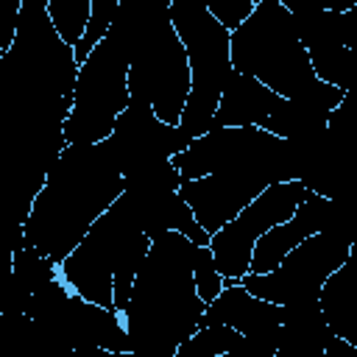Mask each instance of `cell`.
<instances>
[{
    "instance_id": "cell-17",
    "label": "cell",
    "mask_w": 357,
    "mask_h": 357,
    "mask_svg": "<svg viewBox=\"0 0 357 357\" xmlns=\"http://www.w3.org/2000/svg\"><path fill=\"white\" fill-rule=\"evenodd\" d=\"M318 301L329 329L357 346V257L349 254V259L324 282Z\"/></svg>"
},
{
    "instance_id": "cell-7",
    "label": "cell",
    "mask_w": 357,
    "mask_h": 357,
    "mask_svg": "<svg viewBox=\"0 0 357 357\" xmlns=\"http://www.w3.org/2000/svg\"><path fill=\"white\" fill-rule=\"evenodd\" d=\"M128 53L114 36H103L78 64L73 109L64 123L67 142H103L131 100Z\"/></svg>"
},
{
    "instance_id": "cell-28",
    "label": "cell",
    "mask_w": 357,
    "mask_h": 357,
    "mask_svg": "<svg viewBox=\"0 0 357 357\" xmlns=\"http://www.w3.org/2000/svg\"><path fill=\"white\" fill-rule=\"evenodd\" d=\"M170 3L173 0H120V6L134 14H165L170 11Z\"/></svg>"
},
{
    "instance_id": "cell-27",
    "label": "cell",
    "mask_w": 357,
    "mask_h": 357,
    "mask_svg": "<svg viewBox=\"0 0 357 357\" xmlns=\"http://www.w3.org/2000/svg\"><path fill=\"white\" fill-rule=\"evenodd\" d=\"M206 3V8L229 28V31H234L240 22H245V17L254 11V0H204Z\"/></svg>"
},
{
    "instance_id": "cell-18",
    "label": "cell",
    "mask_w": 357,
    "mask_h": 357,
    "mask_svg": "<svg viewBox=\"0 0 357 357\" xmlns=\"http://www.w3.org/2000/svg\"><path fill=\"white\" fill-rule=\"evenodd\" d=\"M335 106L318 98H282L279 109L265 120V131L282 139H301L318 134L329 126V112Z\"/></svg>"
},
{
    "instance_id": "cell-8",
    "label": "cell",
    "mask_w": 357,
    "mask_h": 357,
    "mask_svg": "<svg viewBox=\"0 0 357 357\" xmlns=\"http://www.w3.org/2000/svg\"><path fill=\"white\" fill-rule=\"evenodd\" d=\"M184 181L220 170H259L276 181H290L284 139L259 126H223L195 137L181 153L173 156Z\"/></svg>"
},
{
    "instance_id": "cell-20",
    "label": "cell",
    "mask_w": 357,
    "mask_h": 357,
    "mask_svg": "<svg viewBox=\"0 0 357 357\" xmlns=\"http://www.w3.org/2000/svg\"><path fill=\"white\" fill-rule=\"evenodd\" d=\"M11 276L20 282V287L25 293H36V290L47 287L53 279H59L61 273H59V262H53L39 248L25 243L22 248L11 251Z\"/></svg>"
},
{
    "instance_id": "cell-13",
    "label": "cell",
    "mask_w": 357,
    "mask_h": 357,
    "mask_svg": "<svg viewBox=\"0 0 357 357\" xmlns=\"http://www.w3.org/2000/svg\"><path fill=\"white\" fill-rule=\"evenodd\" d=\"M324 215H326V198L312 192V190H307V195L301 198V204L293 212V218L276 223L273 229H268L257 240L248 273H268V271H273L301 240H307L310 234L324 229Z\"/></svg>"
},
{
    "instance_id": "cell-6",
    "label": "cell",
    "mask_w": 357,
    "mask_h": 357,
    "mask_svg": "<svg viewBox=\"0 0 357 357\" xmlns=\"http://www.w3.org/2000/svg\"><path fill=\"white\" fill-rule=\"evenodd\" d=\"M170 20L187 47L192 70V89L181 114V126L192 137H201L209 131L223 86L234 70L231 31L206 8L204 0H173Z\"/></svg>"
},
{
    "instance_id": "cell-12",
    "label": "cell",
    "mask_w": 357,
    "mask_h": 357,
    "mask_svg": "<svg viewBox=\"0 0 357 357\" xmlns=\"http://www.w3.org/2000/svg\"><path fill=\"white\" fill-rule=\"evenodd\" d=\"M271 178L259 170H220L201 178L181 181V195L195 212L198 223L215 234L223 223L237 218L265 187Z\"/></svg>"
},
{
    "instance_id": "cell-29",
    "label": "cell",
    "mask_w": 357,
    "mask_h": 357,
    "mask_svg": "<svg viewBox=\"0 0 357 357\" xmlns=\"http://www.w3.org/2000/svg\"><path fill=\"white\" fill-rule=\"evenodd\" d=\"M343 45L357 50V6L343 11Z\"/></svg>"
},
{
    "instance_id": "cell-9",
    "label": "cell",
    "mask_w": 357,
    "mask_h": 357,
    "mask_svg": "<svg viewBox=\"0 0 357 357\" xmlns=\"http://www.w3.org/2000/svg\"><path fill=\"white\" fill-rule=\"evenodd\" d=\"M351 245L329 231H315L301 240L273 271L245 273L240 282L259 298L276 304H296L321 296L324 282L349 259Z\"/></svg>"
},
{
    "instance_id": "cell-5",
    "label": "cell",
    "mask_w": 357,
    "mask_h": 357,
    "mask_svg": "<svg viewBox=\"0 0 357 357\" xmlns=\"http://www.w3.org/2000/svg\"><path fill=\"white\" fill-rule=\"evenodd\" d=\"M109 36H114L128 53L131 98L148 100L159 120L181 126V114L192 89V70L187 47L173 28L170 11L134 14L120 6Z\"/></svg>"
},
{
    "instance_id": "cell-1",
    "label": "cell",
    "mask_w": 357,
    "mask_h": 357,
    "mask_svg": "<svg viewBox=\"0 0 357 357\" xmlns=\"http://www.w3.org/2000/svg\"><path fill=\"white\" fill-rule=\"evenodd\" d=\"M123 192L126 178L106 142H67L33 198L25 240L61 262Z\"/></svg>"
},
{
    "instance_id": "cell-2",
    "label": "cell",
    "mask_w": 357,
    "mask_h": 357,
    "mask_svg": "<svg viewBox=\"0 0 357 357\" xmlns=\"http://www.w3.org/2000/svg\"><path fill=\"white\" fill-rule=\"evenodd\" d=\"M195 254L198 243L184 231H162L151 240L123 310L134 357H176L178 346L198 332L206 301L195 287Z\"/></svg>"
},
{
    "instance_id": "cell-3",
    "label": "cell",
    "mask_w": 357,
    "mask_h": 357,
    "mask_svg": "<svg viewBox=\"0 0 357 357\" xmlns=\"http://www.w3.org/2000/svg\"><path fill=\"white\" fill-rule=\"evenodd\" d=\"M151 240L153 237L142 229L123 192L59 262V273L78 296L123 312L131 301L134 279L151 251Z\"/></svg>"
},
{
    "instance_id": "cell-11",
    "label": "cell",
    "mask_w": 357,
    "mask_h": 357,
    "mask_svg": "<svg viewBox=\"0 0 357 357\" xmlns=\"http://www.w3.org/2000/svg\"><path fill=\"white\" fill-rule=\"evenodd\" d=\"M192 139L195 137L184 126H170L159 120L148 100L131 98L126 112L117 117L114 131L103 142L112 151L123 178L128 181L173 159Z\"/></svg>"
},
{
    "instance_id": "cell-26",
    "label": "cell",
    "mask_w": 357,
    "mask_h": 357,
    "mask_svg": "<svg viewBox=\"0 0 357 357\" xmlns=\"http://www.w3.org/2000/svg\"><path fill=\"white\" fill-rule=\"evenodd\" d=\"M192 273H195L198 296H201L206 304H209V301H215V298L220 296V290H223L226 279H223V273L218 271V265H215V254H212V248H209V245H198Z\"/></svg>"
},
{
    "instance_id": "cell-30",
    "label": "cell",
    "mask_w": 357,
    "mask_h": 357,
    "mask_svg": "<svg viewBox=\"0 0 357 357\" xmlns=\"http://www.w3.org/2000/svg\"><path fill=\"white\" fill-rule=\"evenodd\" d=\"M357 6V0H324V8H329V11H349V8H354Z\"/></svg>"
},
{
    "instance_id": "cell-22",
    "label": "cell",
    "mask_w": 357,
    "mask_h": 357,
    "mask_svg": "<svg viewBox=\"0 0 357 357\" xmlns=\"http://www.w3.org/2000/svg\"><path fill=\"white\" fill-rule=\"evenodd\" d=\"M47 14L56 31L61 33V39L78 47V42L86 33L89 17H92V3L89 0H47Z\"/></svg>"
},
{
    "instance_id": "cell-14",
    "label": "cell",
    "mask_w": 357,
    "mask_h": 357,
    "mask_svg": "<svg viewBox=\"0 0 357 357\" xmlns=\"http://www.w3.org/2000/svg\"><path fill=\"white\" fill-rule=\"evenodd\" d=\"M201 324H229L243 335L276 332L282 326V304L254 296L240 279H226L220 296L206 304Z\"/></svg>"
},
{
    "instance_id": "cell-4",
    "label": "cell",
    "mask_w": 357,
    "mask_h": 357,
    "mask_svg": "<svg viewBox=\"0 0 357 357\" xmlns=\"http://www.w3.org/2000/svg\"><path fill=\"white\" fill-rule=\"evenodd\" d=\"M231 64L259 78L282 98H318L332 106L343 100V89L321 81L310 53L298 39L293 11L279 0H262L231 31Z\"/></svg>"
},
{
    "instance_id": "cell-24",
    "label": "cell",
    "mask_w": 357,
    "mask_h": 357,
    "mask_svg": "<svg viewBox=\"0 0 357 357\" xmlns=\"http://www.w3.org/2000/svg\"><path fill=\"white\" fill-rule=\"evenodd\" d=\"M326 128L343 145V151L357 159V92L343 95V100L329 112V126Z\"/></svg>"
},
{
    "instance_id": "cell-10",
    "label": "cell",
    "mask_w": 357,
    "mask_h": 357,
    "mask_svg": "<svg viewBox=\"0 0 357 357\" xmlns=\"http://www.w3.org/2000/svg\"><path fill=\"white\" fill-rule=\"evenodd\" d=\"M304 195L307 187L301 181L268 184L237 218H231L212 234L209 248L215 254V265L223 273V279H243L248 273L257 240L276 223L293 218Z\"/></svg>"
},
{
    "instance_id": "cell-25",
    "label": "cell",
    "mask_w": 357,
    "mask_h": 357,
    "mask_svg": "<svg viewBox=\"0 0 357 357\" xmlns=\"http://www.w3.org/2000/svg\"><path fill=\"white\" fill-rule=\"evenodd\" d=\"M92 3V17H89V25H86V33H84V39L78 42V47H75V61L81 64L89 53H92V47L109 33V28H112V22H114V17H117V8H120V0H89Z\"/></svg>"
},
{
    "instance_id": "cell-23",
    "label": "cell",
    "mask_w": 357,
    "mask_h": 357,
    "mask_svg": "<svg viewBox=\"0 0 357 357\" xmlns=\"http://www.w3.org/2000/svg\"><path fill=\"white\" fill-rule=\"evenodd\" d=\"M321 231H329L346 240L349 245L357 243V184L335 198H326V215Z\"/></svg>"
},
{
    "instance_id": "cell-16",
    "label": "cell",
    "mask_w": 357,
    "mask_h": 357,
    "mask_svg": "<svg viewBox=\"0 0 357 357\" xmlns=\"http://www.w3.org/2000/svg\"><path fill=\"white\" fill-rule=\"evenodd\" d=\"M332 329L318 298L282 304V332L276 357H324Z\"/></svg>"
},
{
    "instance_id": "cell-19",
    "label": "cell",
    "mask_w": 357,
    "mask_h": 357,
    "mask_svg": "<svg viewBox=\"0 0 357 357\" xmlns=\"http://www.w3.org/2000/svg\"><path fill=\"white\" fill-rule=\"evenodd\" d=\"M310 61L312 70L321 81L343 89V92H357V50L346 45H318L310 47Z\"/></svg>"
},
{
    "instance_id": "cell-31",
    "label": "cell",
    "mask_w": 357,
    "mask_h": 357,
    "mask_svg": "<svg viewBox=\"0 0 357 357\" xmlns=\"http://www.w3.org/2000/svg\"><path fill=\"white\" fill-rule=\"evenodd\" d=\"M254 3H262V0H254ZM279 3H282V0H279Z\"/></svg>"
},
{
    "instance_id": "cell-15",
    "label": "cell",
    "mask_w": 357,
    "mask_h": 357,
    "mask_svg": "<svg viewBox=\"0 0 357 357\" xmlns=\"http://www.w3.org/2000/svg\"><path fill=\"white\" fill-rule=\"evenodd\" d=\"M282 95L265 86L259 78L231 70L218 112L212 117L209 128H223V126H265V120L279 109Z\"/></svg>"
},
{
    "instance_id": "cell-21",
    "label": "cell",
    "mask_w": 357,
    "mask_h": 357,
    "mask_svg": "<svg viewBox=\"0 0 357 357\" xmlns=\"http://www.w3.org/2000/svg\"><path fill=\"white\" fill-rule=\"evenodd\" d=\"M240 337L243 332L229 324H201L198 332L178 346L176 357H229Z\"/></svg>"
}]
</instances>
